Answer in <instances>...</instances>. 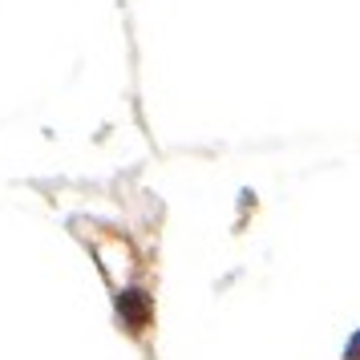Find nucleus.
<instances>
[{"label":"nucleus","mask_w":360,"mask_h":360,"mask_svg":"<svg viewBox=\"0 0 360 360\" xmlns=\"http://www.w3.org/2000/svg\"><path fill=\"white\" fill-rule=\"evenodd\" d=\"M344 360H360V336H356V344L348 348V356H344Z\"/></svg>","instance_id":"f257e3e1"}]
</instances>
